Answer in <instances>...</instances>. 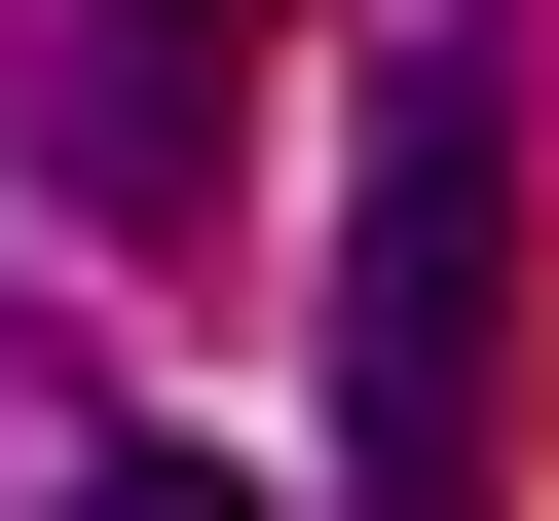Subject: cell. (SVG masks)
<instances>
[{
	"instance_id": "6da1fadb",
	"label": "cell",
	"mask_w": 559,
	"mask_h": 521,
	"mask_svg": "<svg viewBox=\"0 0 559 521\" xmlns=\"http://www.w3.org/2000/svg\"><path fill=\"white\" fill-rule=\"evenodd\" d=\"M485 186H522V112L373 75V186H336V521H485Z\"/></svg>"
},
{
	"instance_id": "7a4b0ae2",
	"label": "cell",
	"mask_w": 559,
	"mask_h": 521,
	"mask_svg": "<svg viewBox=\"0 0 559 521\" xmlns=\"http://www.w3.org/2000/svg\"><path fill=\"white\" fill-rule=\"evenodd\" d=\"M224 38H261V0H112V75H224Z\"/></svg>"
},
{
	"instance_id": "3957f363",
	"label": "cell",
	"mask_w": 559,
	"mask_h": 521,
	"mask_svg": "<svg viewBox=\"0 0 559 521\" xmlns=\"http://www.w3.org/2000/svg\"><path fill=\"white\" fill-rule=\"evenodd\" d=\"M75 521H224V484H187V447H112V484H75Z\"/></svg>"
}]
</instances>
